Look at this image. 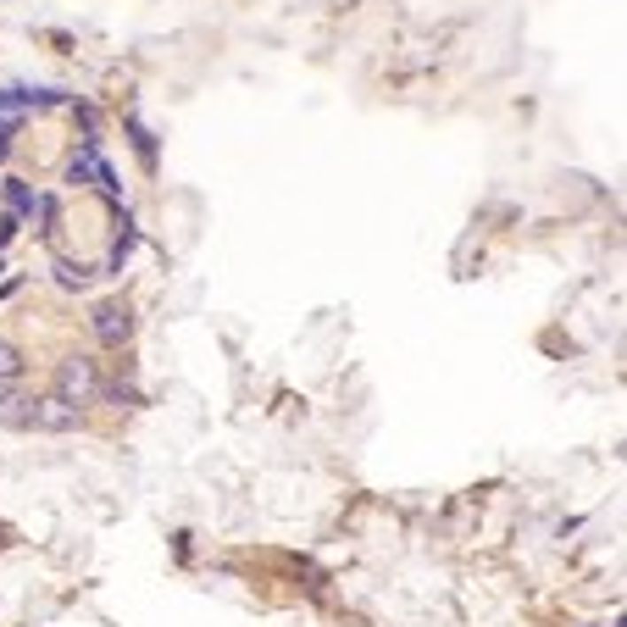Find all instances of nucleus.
I'll use <instances>...</instances> for the list:
<instances>
[{"label":"nucleus","mask_w":627,"mask_h":627,"mask_svg":"<svg viewBox=\"0 0 627 627\" xmlns=\"http://www.w3.org/2000/svg\"><path fill=\"white\" fill-rule=\"evenodd\" d=\"M61 283H67V289H83V283H89V273H83V267H73V261H61Z\"/></svg>","instance_id":"5"},{"label":"nucleus","mask_w":627,"mask_h":627,"mask_svg":"<svg viewBox=\"0 0 627 627\" xmlns=\"http://www.w3.org/2000/svg\"><path fill=\"white\" fill-rule=\"evenodd\" d=\"M17 378H23V350L0 339V383H17Z\"/></svg>","instance_id":"4"},{"label":"nucleus","mask_w":627,"mask_h":627,"mask_svg":"<svg viewBox=\"0 0 627 627\" xmlns=\"http://www.w3.org/2000/svg\"><path fill=\"white\" fill-rule=\"evenodd\" d=\"M128 333H134V322H128V306H95V339L100 344H106V350H117L122 339H128Z\"/></svg>","instance_id":"2"},{"label":"nucleus","mask_w":627,"mask_h":627,"mask_svg":"<svg viewBox=\"0 0 627 627\" xmlns=\"http://www.w3.org/2000/svg\"><path fill=\"white\" fill-rule=\"evenodd\" d=\"M100 394V367L89 361V355H67V361H61V372H56V400L61 406H89Z\"/></svg>","instance_id":"1"},{"label":"nucleus","mask_w":627,"mask_h":627,"mask_svg":"<svg viewBox=\"0 0 627 627\" xmlns=\"http://www.w3.org/2000/svg\"><path fill=\"white\" fill-rule=\"evenodd\" d=\"M0 195H6V212L12 217H28L39 190H34V183H23V178H6V183H0Z\"/></svg>","instance_id":"3"}]
</instances>
